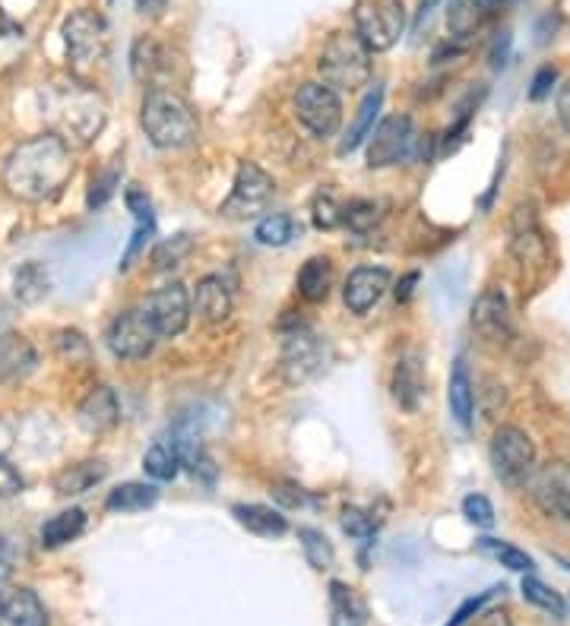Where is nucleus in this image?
I'll return each instance as SVG.
<instances>
[{
    "label": "nucleus",
    "mask_w": 570,
    "mask_h": 626,
    "mask_svg": "<svg viewBox=\"0 0 570 626\" xmlns=\"http://www.w3.org/2000/svg\"><path fill=\"white\" fill-rule=\"evenodd\" d=\"M48 288H52V282H48V273H45L42 263H26L13 276V295H17V301L26 304V307L42 301L48 295Z\"/></svg>",
    "instance_id": "33"
},
{
    "label": "nucleus",
    "mask_w": 570,
    "mask_h": 626,
    "mask_svg": "<svg viewBox=\"0 0 570 626\" xmlns=\"http://www.w3.org/2000/svg\"><path fill=\"white\" fill-rule=\"evenodd\" d=\"M425 396V364L418 351H406L393 367V399L403 411H415Z\"/></svg>",
    "instance_id": "23"
},
{
    "label": "nucleus",
    "mask_w": 570,
    "mask_h": 626,
    "mask_svg": "<svg viewBox=\"0 0 570 626\" xmlns=\"http://www.w3.org/2000/svg\"><path fill=\"white\" fill-rule=\"evenodd\" d=\"M472 626H514L511 620V614L507 611H501V607H492V611H479L475 617H472Z\"/></svg>",
    "instance_id": "53"
},
{
    "label": "nucleus",
    "mask_w": 570,
    "mask_h": 626,
    "mask_svg": "<svg viewBox=\"0 0 570 626\" xmlns=\"http://www.w3.org/2000/svg\"><path fill=\"white\" fill-rule=\"evenodd\" d=\"M143 314L150 317L158 339H175L190 323L194 307H190V295H187L182 282H168V285H162L146 298Z\"/></svg>",
    "instance_id": "13"
},
{
    "label": "nucleus",
    "mask_w": 570,
    "mask_h": 626,
    "mask_svg": "<svg viewBox=\"0 0 570 626\" xmlns=\"http://www.w3.org/2000/svg\"><path fill=\"white\" fill-rule=\"evenodd\" d=\"M54 136H61L67 146H89L105 130L108 111L89 83H74L57 89L54 96Z\"/></svg>",
    "instance_id": "3"
},
{
    "label": "nucleus",
    "mask_w": 570,
    "mask_h": 626,
    "mask_svg": "<svg viewBox=\"0 0 570 626\" xmlns=\"http://www.w3.org/2000/svg\"><path fill=\"white\" fill-rule=\"evenodd\" d=\"M302 231V226L292 219V216H285V212H273V216H263L254 228V238H257V244L263 248H285V244H292V238Z\"/></svg>",
    "instance_id": "35"
},
{
    "label": "nucleus",
    "mask_w": 570,
    "mask_h": 626,
    "mask_svg": "<svg viewBox=\"0 0 570 626\" xmlns=\"http://www.w3.org/2000/svg\"><path fill=\"white\" fill-rule=\"evenodd\" d=\"M317 70L333 92H359L371 79V51L355 32H333L317 57Z\"/></svg>",
    "instance_id": "5"
},
{
    "label": "nucleus",
    "mask_w": 570,
    "mask_h": 626,
    "mask_svg": "<svg viewBox=\"0 0 570 626\" xmlns=\"http://www.w3.org/2000/svg\"><path fill=\"white\" fill-rule=\"evenodd\" d=\"M39 367V351L23 332H0V386L23 383Z\"/></svg>",
    "instance_id": "18"
},
{
    "label": "nucleus",
    "mask_w": 570,
    "mask_h": 626,
    "mask_svg": "<svg viewBox=\"0 0 570 626\" xmlns=\"http://www.w3.org/2000/svg\"><path fill=\"white\" fill-rule=\"evenodd\" d=\"M23 491V475L0 455V497H13Z\"/></svg>",
    "instance_id": "48"
},
{
    "label": "nucleus",
    "mask_w": 570,
    "mask_h": 626,
    "mask_svg": "<svg viewBox=\"0 0 570 626\" xmlns=\"http://www.w3.org/2000/svg\"><path fill=\"white\" fill-rule=\"evenodd\" d=\"M194 253V238L190 234H172V238H162L156 248H153V266L158 273H168L175 266H182L184 260Z\"/></svg>",
    "instance_id": "39"
},
{
    "label": "nucleus",
    "mask_w": 570,
    "mask_h": 626,
    "mask_svg": "<svg viewBox=\"0 0 570 626\" xmlns=\"http://www.w3.org/2000/svg\"><path fill=\"white\" fill-rule=\"evenodd\" d=\"M447 402H450V415L453 421L469 430L472 427V415H475V396H472V376L463 358H457L453 374H450V389H447Z\"/></svg>",
    "instance_id": "28"
},
{
    "label": "nucleus",
    "mask_w": 570,
    "mask_h": 626,
    "mask_svg": "<svg viewBox=\"0 0 570 626\" xmlns=\"http://www.w3.org/2000/svg\"><path fill=\"white\" fill-rule=\"evenodd\" d=\"M298 295L308 304H320L330 298L333 288V263L327 256H311L298 273Z\"/></svg>",
    "instance_id": "30"
},
{
    "label": "nucleus",
    "mask_w": 570,
    "mask_h": 626,
    "mask_svg": "<svg viewBox=\"0 0 570 626\" xmlns=\"http://www.w3.org/2000/svg\"><path fill=\"white\" fill-rule=\"evenodd\" d=\"M124 202H128L130 216L136 219V226H156V219H153V200L146 197V190L130 187L128 194H124Z\"/></svg>",
    "instance_id": "45"
},
{
    "label": "nucleus",
    "mask_w": 570,
    "mask_h": 626,
    "mask_svg": "<svg viewBox=\"0 0 570 626\" xmlns=\"http://www.w3.org/2000/svg\"><path fill=\"white\" fill-rule=\"evenodd\" d=\"M295 118L302 127L314 133L317 140L333 136L342 124V101L339 92H333L324 83H302L295 92Z\"/></svg>",
    "instance_id": "10"
},
{
    "label": "nucleus",
    "mask_w": 570,
    "mask_h": 626,
    "mask_svg": "<svg viewBox=\"0 0 570 626\" xmlns=\"http://www.w3.org/2000/svg\"><path fill=\"white\" fill-rule=\"evenodd\" d=\"M324 364H327V351L311 329L298 326V329L285 332L283 354H279V374H283L285 383L302 386V383H308L320 374Z\"/></svg>",
    "instance_id": "11"
},
{
    "label": "nucleus",
    "mask_w": 570,
    "mask_h": 626,
    "mask_svg": "<svg viewBox=\"0 0 570 626\" xmlns=\"http://www.w3.org/2000/svg\"><path fill=\"white\" fill-rule=\"evenodd\" d=\"M232 288L222 276H204L197 282V292L190 298V307L204 323H226L232 314Z\"/></svg>",
    "instance_id": "22"
},
{
    "label": "nucleus",
    "mask_w": 570,
    "mask_h": 626,
    "mask_svg": "<svg viewBox=\"0 0 570 626\" xmlns=\"http://www.w3.org/2000/svg\"><path fill=\"white\" fill-rule=\"evenodd\" d=\"M10 447H13V427H10V421L0 418V455H7Z\"/></svg>",
    "instance_id": "60"
},
{
    "label": "nucleus",
    "mask_w": 570,
    "mask_h": 626,
    "mask_svg": "<svg viewBox=\"0 0 570 626\" xmlns=\"http://www.w3.org/2000/svg\"><path fill=\"white\" fill-rule=\"evenodd\" d=\"M463 516L469 526L475 528H492L494 526V506L485 494H469L463 501Z\"/></svg>",
    "instance_id": "42"
},
{
    "label": "nucleus",
    "mask_w": 570,
    "mask_h": 626,
    "mask_svg": "<svg viewBox=\"0 0 570 626\" xmlns=\"http://www.w3.org/2000/svg\"><path fill=\"white\" fill-rule=\"evenodd\" d=\"M497 589H504V585H494V589H489V592H482V595H475V598H467V602L460 604V611H457V614L450 617V624H447V626H463V624H467V620H472V617H475V614H479V611H482L485 604L492 602L494 592H497Z\"/></svg>",
    "instance_id": "46"
},
{
    "label": "nucleus",
    "mask_w": 570,
    "mask_h": 626,
    "mask_svg": "<svg viewBox=\"0 0 570 626\" xmlns=\"http://www.w3.org/2000/svg\"><path fill=\"white\" fill-rule=\"evenodd\" d=\"M339 526H342L346 535L362 538V541H368V538L374 535V519H371L364 509H359V506H346L342 516H339Z\"/></svg>",
    "instance_id": "43"
},
{
    "label": "nucleus",
    "mask_w": 570,
    "mask_h": 626,
    "mask_svg": "<svg viewBox=\"0 0 570 626\" xmlns=\"http://www.w3.org/2000/svg\"><path fill=\"white\" fill-rule=\"evenodd\" d=\"M13 567H17V548H13V541H10V538H3V535H0V582H7V579H10Z\"/></svg>",
    "instance_id": "52"
},
{
    "label": "nucleus",
    "mask_w": 570,
    "mask_h": 626,
    "mask_svg": "<svg viewBox=\"0 0 570 626\" xmlns=\"http://www.w3.org/2000/svg\"><path fill=\"white\" fill-rule=\"evenodd\" d=\"M0 626H48L45 604L32 589L7 585L0 589Z\"/></svg>",
    "instance_id": "20"
},
{
    "label": "nucleus",
    "mask_w": 570,
    "mask_h": 626,
    "mask_svg": "<svg viewBox=\"0 0 570 626\" xmlns=\"http://www.w3.org/2000/svg\"><path fill=\"white\" fill-rule=\"evenodd\" d=\"M70 177H74V152L54 133H42L20 143L3 162V187L13 200H54L64 194Z\"/></svg>",
    "instance_id": "1"
},
{
    "label": "nucleus",
    "mask_w": 570,
    "mask_h": 626,
    "mask_svg": "<svg viewBox=\"0 0 570 626\" xmlns=\"http://www.w3.org/2000/svg\"><path fill=\"white\" fill-rule=\"evenodd\" d=\"M105 477H108V465H105L102 459H83V462L67 465L64 472H57L54 491L61 497H79V494L92 491L96 484H102Z\"/></svg>",
    "instance_id": "26"
},
{
    "label": "nucleus",
    "mask_w": 570,
    "mask_h": 626,
    "mask_svg": "<svg viewBox=\"0 0 570 626\" xmlns=\"http://www.w3.org/2000/svg\"><path fill=\"white\" fill-rule=\"evenodd\" d=\"M381 108H384V86H381V83H374V86L368 89V96L362 99V105H359L355 121H352V127H349V133H346V136H342V143H339V155L355 152L359 146H362L364 140L371 136V130H374V121H377Z\"/></svg>",
    "instance_id": "25"
},
{
    "label": "nucleus",
    "mask_w": 570,
    "mask_h": 626,
    "mask_svg": "<svg viewBox=\"0 0 570 626\" xmlns=\"http://www.w3.org/2000/svg\"><path fill=\"white\" fill-rule=\"evenodd\" d=\"M555 79H558V70L555 67H542L539 74L533 76V89H529V99L533 101H542L548 92H551V86H555Z\"/></svg>",
    "instance_id": "51"
},
{
    "label": "nucleus",
    "mask_w": 570,
    "mask_h": 626,
    "mask_svg": "<svg viewBox=\"0 0 570 626\" xmlns=\"http://www.w3.org/2000/svg\"><path fill=\"white\" fill-rule=\"evenodd\" d=\"M364 617L368 611L362 598L346 582L333 579L330 582V626H364Z\"/></svg>",
    "instance_id": "32"
},
{
    "label": "nucleus",
    "mask_w": 570,
    "mask_h": 626,
    "mask_svg": "<svg viewBox=\"0 0 570 626\" xmlns=\"http://www.w3.org/2000/svg\"><path fill=\"white\" fill-rule=\"evenodd\" d=\"M472 329L489 345H511L514 342V310L501 288H485L472 304Z\"/></svg>",
    "instance_id": "15"
},
{
    "label": "nucleus",
    "mask_w": 570,
    "mask_h": 626,
    "mask_svg": "<svg viewBox=\"0 0 570 626\" xmlns=\"http://www.w3.org/2000/svg\"><path fill=\"white\" fill-rule=\"evenodd\" d=\"M511 253L523 270H542L548 263V238L529 202H519L511 219Z\"/></svg>",
    "instance_id": "14"
},
{
    "label": "nucleus",
    "mask_w": 570,
    "mask_h": 626,
    "mask_svg": "<svg viewBox=\"0 0 570 626\" xmlns=\"http://www.w3.org/2000/svg\"><path fill=\"white\" fill-rule=\"evenodd\" d=\"M311 216H314V226L320 228V231H333V228L342 226V206H337L333 197H327V194H320L311 206Z\"/></svg>",
    "instance_id": "44"
},
{
    "label": "nucleus",
    "mask_w": 570,
    "mask_h": 626,
    "mask_svg": "<svg viewBox=\"0 0 570 626\" xmlns=\"http://www.w3.org/2000/svg\"><path fill=\"white\" fill-rule=\"evenodd\" d=\"M298 541H302V551H305V560L311 563L314 570H330L333 567V560H337V551H333V545H330V538L320 531V528H311V526H302L298 528Z\"/></svg>",
    "instance_id": "37"
},
{
    "label": "nucleus",
    "mask_w": 570,
    "mask_h": 626,
    "mask_svg": "<svg viewBox=\"0 0 570 626\" xmlns=\"http://www.w3.org/2000/svg\"><path fill=\"white\" fill-rule=\"evenodd\" d=\"M54 349L61 351V354H89V342L83 339V332L79 329H61L57 336H54Z\"/></svg>",
    "instance_id": "47"
},
{
    "label": "nucleus",
    "mask_w": 570,
    "mask_h": 626,
    "mask_svg": "<svg viewBox=\"0 0 570 626\" xmlns=\"http://www.w3.org/2000/svg\"><path fill=\"white\" fill-rule=\"evenodd\" d=\"M232 516L238 526L248 528L257 538H283L288 531V519L283 513L273 506H263V503H234Z\"/></svg>",
    "instance_id": "24"
},
{
    "label": "nucleus",
    "mask_w": 570,
    "mask_h": 626,
    "mask_svg": "<svg viewBox=\"0 0 570 626\" xmlns=\"http://www.w3.org/2000/svg\"><path fill=\"white\" fill-rule=\"evenodd\" d=\"M415 285H418V273H409V276H406V278H403V282H399V285H396V301H399V304L409 301V298H413Z\"/></svg>",
    "instance_id": "57"
},
{
    "label": "nucleus",
    "mask_w": 570,
    "mask_h": 626,
    "mask_svg": "<svg viewBox=\"0 0 570 626\" xmlns=\"http://www.w3.org/2000/svg\"><path fill=\"white\" fill-rule=\"evenodd\" d=\"M64 48H67V61L70 70L79 83H89L92 74L105 67L108 51H111V32L108 23L96 10H74L64 20Z\"/></svg>",
    "instance_id": "4"
},
{
    "label": "nucleus",
    "mask_w": 570,
    "mask_h": 626,
    "mask_svg": "<svg viewBox=\"0 0 570 626\" xmlns=\"http://www.w3.org/2000/svg\"><path fill=\"white\" fill-rule=\"evenodd\" d=\"M105 342H108L114 358L140 361L156 349L158 336L150 323V317L143 314V307H136V310H124L111 320L108 332H105Z\"/></svg>",
    "instance_id": "12"
},
{
    "label": "nucleus",
    "mask_w": 570,
    "mask_h": 626,
    "mask_svg": "<svg viewBox=\"0 0 570 626\" xmlns=\"http://www.w3.org/2000/svg\"><path fill=\"white\" fill-rule=\"evenodd\" d=\"M121 165L114 162V165H108L105 172L92 177V184H89V194H86V206L96 212V209H102L105 202L111 200L114 194H118V187H121Z\"/></svg>",
    "instance_id": "40"
},
{
    "label": "nucleus",
    "mask_w": 570,
    "mask_h": 626,
    "mask_svg": "<svg viewBox=\"0 0 570 626\" xmlns=\"http://www.w3.org/2000/svg\"><path fill=\"white\" fill-rule=\"evenodd\" d=\"M172 51L165 45H158L156 39H136L133 51H130V70L140 83L153 86V89H172L168 79H172Z\"/></svg>",
    "instance_id": "17"
},
{
    "label": "nucleus",
    "mask_w": 570,
    "mask_h": 626,
    "mask_svg": "<svg viewBox=\"0 0 570 626\" xmlns=\"http://www.w3.org/2000/svg\"><path fill=\"white\" fill-rule=\"evenodd\" d=\"M140 127L156 150H187L197 143V118L182 92L150 89L140 108Z\"/></svg>",
    "instance_id": "2"
},
{
    "label": "nucleus",
    "mask_w": 570,
    "mask_h": 626,
    "mask_svg": "<svg viewBox=\"0 0 570 626\" xmlns=\"http://www.w3.org/2000/svg\"><path fill=\"white\" fill-rule=\"evenodd\" d=\"M355 35L368 51H390L406 32L409 13L403 0H355Z\"/></svg>",
    "instance_id": "6"
},
{
    "label": "nucleus",
    "mask_w": 570,
    "mask_h": 626,
    "mask_svg": "<svg viewBox=\"0 0 570 626\" xmlns=\"http://www.w3.org/2000/svg\"><path fill=\"white\" fill-rule=\"evenodd\" d=\"M523 598L529 604H536L539 611H545L548 617H555V620H568V602L555 592V589H548L542 579L536 576H523Z\"/></svg>",
    "instance_id": "36"
},
{
    "label": "nucleus",
    "mask_w": 570,
    "mask_h": 626,
    "mask_svg": "<svg viewBox=\"0 0 570 626\" xmlns=\"http://www.w3.org/2000/svg\"><path fill=\"white\" fill-rule=\"evenodd\" d=\"M23 35V29H17V25L7 20V13L0 10V42H7V39H20Z\"/></svg>",
    "instance_id": "59"
},
{
    "label": "nucleus",
    "mask_w": 570,
    "mask_h": 626,
    "mask_svg": "<svg viewBox=\"0 0 570 626\" xmlns=\"http://www.w3.org/2000/svg\"><path fill=\"white\" fill-rule=\"evenodd\" d=\"M165 3H168V0H136V10H140L143 17H146V13H150V17H162Z\"/></svg>",
    "instance_id": "58"
},
{
    "label": "nucleus",
    "mask_w": 570,
    "mask_h": 626,
    "mask_svg": "<svg viewBox=\"0 0 570 626\" xmlns=\"http://www.w3.org/2000/svg\"><path fill=\"white\" fill-rule=\"evenodd\" d=\"M83 531H86V513L77 509V506H70V509H61L57 516H52V519L42 526L39 538H42V548L57 551V548L77 541Z\"/></svg>",
    "instance_id": "29"
},
{
    "label": "nucleus",
    "mask_w": 570,
    "mask_h": 626,
    "mask_svg": "<svg viewBox=\"0 0 570 626\" xmlns=\"http://www.w3.org/2000/svg\"><path fill=\"white\" fill-rule=\"evenodd\" d=\"M438 3H441V0H418V10H415V23H413L415 35H421V29L431 23V17H435Z\"/></svg>",
    "instance_id": "55"
},
{
    "label": "nucleus",
    "mask_w": 570,
    "mask_h": 626,
    "mask_svg": "<svg viewBox=\"0 0 570 626\" xmlns=\"http://www.w3.org/2000/svg\"><path fill=\"white\" fill-rule=\"evenodd\" d=\"M529 487H533V501L539 503L545 516L570 523V462L555 459L542 469H536L529 477Z\"/></svg>",
    "instance_id": "16"
},
{
    "label": "nucleus",
    "mask_w": 570,
    "mask_h": 626,
    "mask_svg": "<svg viewBox=\"0 0 570 626\" xmlns=\"http://www.w3.org/2000/svg\"><path fill=\"white\" fill-rule=\"evenodd\" d=\"M158 487L156 484H143V481H128L121 487H114L105 501L108 513H143L150 506H156Z\"/></svg>",
    "instance_id": "31"
},
{
    "label": "nucleus",
    "mask_w": 570,
    "mask_h": 626,
    "mask_svg": "<svg viewBox=\"0 0 570 626\" xmlns=\"http://www.w3.org/2000/svg\"><path fill=\"white\" fill-rule=\"evenodd\" d=\"M494 477L507 487H523L536 472V447L529 433L517 425H501L494 430L492 447H489Z\"/></svg>",
    "instance_id": "7"
},
{
    "label": "nucleus",
    "mask_w": 570,
    "mask_h": 626,
    "mask_svg": "<svg viewBox=\"0 0 570 626\" xmlns=\"http://www.w3.org/2000/svg\"><path fill=\"white\" fill-rule=\"evenodd\" d=\"M276 194V184L273 177L266 175L260 165L254 162H241L238 172H234V184L229 200L222 202V216L232 219V222H248V219H257L260 212H266V206Z\"/></svg>",
    "instance_id": "9"
},
{
    "label": "nucleus",
    "mask_w": 570,
    "mask_h": 626,
    "mask_svg": "<svg viewBox=\"0 0 570 626\" xmlns=\"http://www.w3.org/2000/svg\"><path fill=\"white\" fill-rule=\"evenodd\" d=\"M143 469L153 481H175L182 472V459H178V450L172 447V440L153 443L143 455Z\"/></svg>",
    "instance_id": "34"
},
{
    "label": "nucleus",
    "mask_w": 570,
    "mask_h": 626,
    "mask_svg": "<svg viewBox=\"0 0 570 626\" xmlns=\"http://www.w3.org/2000/svg\"><path fill=\"white\" fill-rule=\"evenodd\" d=\"M479 551L489 553L501 567H507V570H514V573H523V576L536 570V560H533L529 553L519 551L514 545H507V541H497V538H479Z\"/></svg>",
    "instance_id": "38"
},
{
    "label": "nucleus",
    "mask_w": 570,
    "mask_h": 626,
    "mask_svg": "<svg viewBox=\"0 0 570 626\" xmlns=\"http://www.w3.org/2000/svg\"><path fill=\"white\" fill-rule=\"evenodd\" d=\"M77 421L86 433H105L121 421V402L111 386H96L86 399L79 402Z\"/></svg>",
    "instance_id": "21"
},
{
    "label": "nucleus",
    "mask_w": 570,
    "mask_h": 626,
    "mask_svg": "<svg viewBox=\"0 0 570 626\" xmlns=\"http://www.w3.org/2000/svg\"><path fill=\"white\" fill-rule=\"evenodd\" d=\"M7 317H10V307H7V304L0 301V326L7 323Z\"/></svg>",
    "instance_id": "61"
},
{
    "label": "nucleus",
    "mask_w": 570,
    "mask_h": 626,
    "mask_svg": "<svg viewBox=\"0 0 570 626\" xmlns=\"http://www.w3.org/2000/svg\"><path fill=\"white\" fill-rule=\"evenodd\" d=\"M273 497L283 503V506H288V509H295V506L305 503V491L295 481H276L273 484Z\"/></svg>",
    "instance_id": "49"
},
{
    "label": "nucleus",
    "mask_w": 570,
    "mask_h": 626,
    "mask_svg": "<svg viewBox=\"0 0 570 626\" xmlns=\"http://www.w3.org/2000/svg\"><path fill=\"white\" fill-rule=\"evenodd\" d=\"M492 7L494 0H450V7H447V29H450V35L457 42L472 39L482 29L485 17L492 13Z\"/></svg>",
    "instance_id": "27"
},
{
    "label": "nucleus",
    "mask_w": 570,
    "mask_h": 626,
    "mask_svg": "<svg viewBox=\"0 0 570 626\" xmlns=\"http://www.w3.org/2000/svg\"><path fill=\"white\" fill-rule=\"evenodd\" d=\"M153 231H156V226H136V231H133V238H130L128 253H124V260H121V270H130V263L136 260V253L143 251V248L150 244Z\"/></svg>",
    "instance_id": "50"
},
{
    "label": "nucleus",
    "mask_w": 570,
    "mask_h": 626,
    "mask_svg": "<svg viewBox=\"0 0 570 626\" xmlns=\"http://www.w3.org/2000/svg\"><path fill=\"white\" fill-rule=\"evenodd\" d=\"M381 212H377V202L374 200H352L349 206H342V226H349L352 231H371L377 226Z\"/></svg>",
    "instance_id": "41"
},
{
    "label": "nucleus",
    "mask_w": 570,
    "mask_h": 626,
    "mask_svg": "<svg viewBox=\"0 0 570 626\" xmlns=\"http://www.w3.org/2000/svg\"><path fill=\"white\" fill-rule=\"evenodd\" d=\"M507 54H511V32H497V39L492 42V67H504L507 64Z\"/></svg>",
    "instance_id": "54"
},
{
    "label": "nucleus",
    "mask_w": 570,
    "mask_h": 626,
    "mask_svg": "<svg viewBox=\"0 0 570 626\" xmlns=\"http://www.w3.org/2000/svg\"><path fill=\"white\" fill-rule=\"evenodd\" d=\"M390 288V273L384 266H359L352 276L346 278V288H342V301L352 314H368L374 304L387 295Z\"/></svg>",
    "instance_id": "19"
},
{
    "label": "nucleus",
    "mask_w": 570,
    "mask_h": 626,
    "mask_svg": "<svg viewBox=\"0 0 570 626\" xmlns=\"http://www.w3.org/2000/svg\"><path fill=\"white\" fill-rule=\"evenodd\" d=\"M421 133L415 130L413 118L406 114H390L371 130L368 143V168H393L403 162H413L421 155Z\"/></svg>",
    "instance_id": "8"
},
{
    "label": "nucleus",
    "mask_w": 570,
    "mask_h": 626,
    "mask_svg": "<svg viewBox=\"0 0 570 626\" xmlns=\"http://www.w3.org/2000/svg\"><path fill=\"white\" fill-rule=\"evenodd\" d=\"M555 111H558V121L570 133V83H564L558 89V99H555Z\"/></svg>",
    "instance_id": "56"
}]
</instances>
